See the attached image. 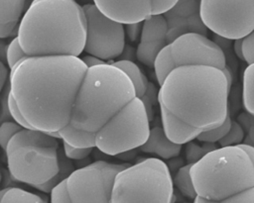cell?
I'll return each mask as SVG.
<instances>
[{
    "mask_svg": "<svg viewBox=\"0 0 254 203\" xmlns=\"http://www.w3.org/2000/svg\"><path fill=\"white\" fill-rule=\"evenodd\" d=\"M69 124L95 134V148L117 155L148 138L150 120L129 76L112 63L86 68L75 95Z\"/></svg>",
    "mask_w": 254,
    "mask_h": 203,
    "instance_id": "cell-1",
    "label": "cell"
},
{
    "mask_svg": "<svg viewBox=\"0 0 254 203\" xmlns=\"http://www.w3.org/2000/svg\"><path fill=\"white\" fill-rule=\"evenodd\" d=\"M230 88L224 72L207 64L170 70L158 92L163 128L175 143L186 144L218 127L228 114Z\"/></svg>",
    "mask_w": 254,
    "mask_h": 203,
    "instance_id": "cell-2",
    "label": "cell"
},
{
    "mask_svg": "<svg viewBox=\"0 0 254 203\" xmlns=\"http://www.w3.org/2000/svg\"><path fill=\"white\" fill-rule=\"evenodd\" d=\"M87 66L75 55H28L10 69V92L34 129L54 133L69 123Z\"/></svg>",
    "mask_w": 254,
    "mask_h": 203,
    "instance_id": "cell-3",
    "label": "cell"
},
{
    "mask_svg": "<svg viewBox=\"0 0 254 203\" xmlns=\"http://www.w3.org/2000/svg\"><path fill=\"white\" fill-rule=\"evenodd\" d=\"M85 16L75 0H33L17 29L28 55L78 56L84 48Z\"/></svg>",
    "mask_w": 254,
    "mask_h": 203,
    "instance_id": "cell-4",
    "label": "cell"
},
{
    "mask_svg": "<svg viewBox=\"0 0 254 203\" xmlns=\"http://www.w3.org/2000/svg\"><path fill=\"white\" fill-rule=\"evenodd\" d=\"M195 203L254 202V147L215 148L190 166Z\"/></svg>",
    "mask_w": 254,
    "mask_h": 203,
    "instance_id": "cell-5",
    "label": "cell"
},
{
    "mask_svg": "<svg viewBox=\"0 0 254 203\" xmlns=\"http://www.w3.org/2000/svg\"><path fill=\"white\" fill-rule=\"evenodd\" d=\"M59 151L57 138L38 129L23 128L5 149L9 172L18 181L42 184L59 171Z\"/></svg>",
    "mask_w": 254,
    "mask_h": 203,
    "instance_id": "cell-6",
    "label": "cell"
},
{
    "mask_svg": "<svg viewBox=\"0 0 254 203\" xmlns=\"http://www.w3.org/2000/svg\"><path fill=\"white\" fill-rule=\"evenodd\" d=\"M187 33L207 36V28L200 17L199 0H178L167 11L145 19L136 51L138 60L153 67L159 51Z\"/></svg>",
    "mask_w": 254,
    "mask_h": 203,
    "instance_id": "cell-7",
    "label": "cell"
},
{
    "mask_svg": "<svg viewBox=\"0 0 254 203\" xmlns=\"http://www.w3.org/2000/svg\"><path fill=\"white\" fill-rule=\"evenodd\" d=\"M174 183L168 164L148 157L120 170L114 179L111 202H173Z\"/></svg>",
    "mask_w": 254,
    "mask_h": 203,
    "instance_id": "cell-8",
    "label": "cell"
},
{
    "mask_svg": "<svg viewBox=\"0 0 254 203\" xmlns=\"http://www.w3.org/2000/svg\"><path fill=\"white\" fill-rule=\"evenodd\" d=\"M183 64H207L220 68L231 88L232 71L226 62L223 50L206 36L187 33L163 48L154 61V69L159 84L173 68Z\"/></svg>",
    "mask_w": 254,
    "mask_h": 203,
    "instance_id": "cell-9",
    "label": "cell"
},
{
    "mask_svg": "<svg viewBox=\"0 0 254 203\" xmlns=\"http://www.w3.org/2000/svg\"><path fill=\"white\" fill-rule=\"evenodd\" d=\"M200 17L211 32L242 39L254 30V0H199Z\"/></svg>",
    "mask_w": 254,
    "mask_h": 203,
    "instance_id": "cell-10",
    "label": "cell"
},
{
    "mask_svg": "<svg viewBox=\"0 0 254 203\" xmlns=\"http://www.w3.org/2000/svg\"><path fill=\"white\" fill-rule=\"evenodd\" d=\"M128 165L97 160L73 169L66 177L71 202H111L115 176Z\"/></svg>",
    "mask_w": 254,
    "mask_h": 203,
    "instance_id": "cell-11",
    "label": "cell"
},
{
    "mask_svg": "<svg viewBox=\"0 0 254 203\" xmlns=\"http://www.w3.org/2000/svg\"><path fill=\"white\" fill-rule=\"evenodd\" d=\"M86 33L83 51L101 59L118 57L125 47L124 24L104 15L94 4L82 6Z\"/></svg>",
    "mask_w": 254,
    "mask_h": 203,
    "instance_id": "cell-12",
    "label": "cell"
},
{
    "mask_svg": "<svg viewBox=\"0 0 254 203\" xmlns=\"http://www.w3.org/2000/svg\"><path fill=\"white\" fill-rule=\"evenodd\" d=\"M110 19L122 24L143 22L157 14L152 0H92Z\"/></svg>",
    "mask_w": 254,
    "mask_h": 203,
    "instance_id": "cell-13",
    "label": "cell"
},
{
    "mask_svg": "<svg viewBox=\"0 0 254 203\" xmlns=\"http://www.w3.org/2000/svg\"><path fill=\"white\" fill-rule=\"evenodd\" d=\"M182 147V144L169 139L163 127L157 126L150 128L147 140L138 148L143 152L155 153L164 159H171L181 153Z\"/></svg>",
    "mask_w": 254,
    "mask_h": 203,
    "instance_id": "cell-14",
    "label": "cell"
},
{
    "mask_svg": "<svg viewBox=\"0 0 254 203\" xmlns=\"http://www.w3.org/2000/svg\"><path fill=\"white\" fill-rule=\"evenodd\" d=\"M27 0H0V39L12 36L23 16Z\"/></svg>",
    "mask_w": 254,
    "mask_h": 203,
    "instance_id": "cell-15",
    "label": "cell"
},
{
    "mask_svg": "<svg viewBox=\"0 0 254 203\" xmlns=\"http://www.w3.org/2000/svg\"><path fill=\"white\" fill-rule=\"evenodd\" d=\"M60 139L75 148H95V134L76 129L69 123L58 131Z\"/></svg>",
    "mask_w": 254,
    "mask_h": 203,
    "instance_id": "cell-16",
    "label": "cell"
},
{
    "mask_svg": "<svg viewBox=\"0 0 254 203\" xmlns=\"http://www.w3.org/2000/svg\"><path fill=\"white\" fill-rule=\"evenodd\" d=\"M111 63L121 68L129 76V78L132 80L134 84L137 96L139 98H143L148 91L149 83H148L147 77L139 68V66L133 61L127 60V59H121V60L113 61Z\"/></svg>",
    "mask_w": 254,
    "mask_h": 203,
    "instance_id": "cell-17",
    "label": "cell"
},
{
    "mask_svg": "<svg viewBox=\"0 0 254 203\" xmlns=\"http://www.w3.org/2000/svg\"><path fill=\"white\" fill-rule=\"evenodd\" d=\"M73 171V165L72 163L68 160V158L64 155V153L63 152V151H59V171L48 181L42 183V184H38L35 185L33 187L37 188L40 191L49 193L51 191V189L58 184L59 182H61L62 180L65 179L71 172Z\"/></svg>",
    "mask_w": 254,
    "mask_h": 203,
    "instance_id": "cell-18",
    "label": "cell"
},
{
    "mask_svg": "<svg viewBox=\"0 0 254 203\" xmlns=\"http://www.w3.org/2000/svg\"><path fill=\"white\" fill-rule=\"evenodd\" d=\"M190 166L191 163H187L186 165H182L176 172L174 178H173V183L174 186L178 188V190L182 193L183 196L194 200L196 197V192L193 187V183L190 177Z\"/></svg>",
    "mask_w": 254,
    "mask_h": 203,
    "instance_id": "cell-19",
    "label": "cell"
},
{
    "mask_svg": "<svg viewBox=\"0 0 254 203\" xmlns=\"http://www.w3.org/2000/svg\"><path fill=\"white\" fill-rule=\"evenodd\" d=\"M243 105L254 116V61L248 63L243 73Z\"/></svg>",
    "mask_w": 254,
    "mask_h": 203,
    "instance_id": "cell-20",
    "label": "cell"
},
{
    "mask_svg": "<svg viewBox=\"0 0 254 203\" xmlns=\"http://www.w3.org/2000/svg\"><path fill=\"white\" fill-rule=\"evenodd\" d=\"M1 202H45L46 200L35 193L18 187H6L2 189Z\"/></svg>",
    "mask_w": 254,
    "mask_h": 203,
    "instance_id": "cell-21",
    "label": "cell"
},
{
    "mask_svg": "<svg viewBox=\"0 0 254 203\" xmlns=\"http://www.w3.org/2000/svg\"><path fill=\"white\" fill-rule=\"evenodd\" d=\"M204 145L199 146L193 142V140L186 143V159L188 163H194L200 159L205 153L215 149L216 146L214 143L203 142Z\"/></svg>",
    "mask_w": 254,
    "mask_h": 203,
    "instance_id": "cell-22",
    "label": "cell"
},
{
    "mask_svg": "<svg viewBox=\"0 0 254 203\" xmlns=\"http://www.w3.org/2000/svg\"><path fill=\"white\" fill-rule=\"evenodd\" d=\"M230 125H231V118H230V114L228 112L225 120L222 122L221 125H219L218 127H215L213 129H210V130L200 133L196 137V139L202 143L203 142L216 143L226 135V133L228 132V130L230 128Z\"/></svg>",
    "mask_w": 254,
    "mask_h": 203,
    "instance_id": "cell-23",
    "label": "cell"
},
{
    "mask_svg": "<svg viewBox=\"0 0 254 203\" xmlns=\"http://www.w3.org/2000/svg\"><path fill=\"white\" fill-rule=\"evenodd\" d=\"M28 56V54L24 51V50L22 49L19 40L17 38V36L9 43V45H7V49H6V61L8 64V67L10 69H12L14 67V65H16L21 59H23L24 57Z\"/></svg>",
    "mask_w": 254,
    "mask_h": 203,
    "instance_id": "cell-24",
    "label": "cell"
},
{
    "mask_svg": "<svg viewBox=\"0 0 254 203\" xmlns=\"http://www.w3.org/2000/svg\"><path fill=\"white\" fill-rule=\"evenodd\" d=\"M236 121L244 130L243 142L246 145L254 147V116L249 112H242L237 116Z\"/></svg>",
    "mask_w": 254,
    "mask_h": 203,
    "instance_id": "cell-25",
    "label": "cell"
},
{
    "mask_svg": "<svg viewBox=\"0 0 254 203\" xmlns=\"http://www.w3.org/2000/svg\"><path fill=\"white\" fill-rule=\"evenodd\" d=\"M244 135L245 133L241 125L237 121H231V125L228 132L222 139L218 141V144L220 145V147L240 144L243 142Z\"/></svg>",
    "mask_w": 254,
    "mask_h": 203,
    "instance_id": "cell-26",
    "label": "cell"
},
{
    "mask_svg": "<svg viewBox=\"0 0 254 203\" xmlns=\"http://www.w3.org/2000/svg\"><path fill=\"white\" fill-rule=\"evenodd\" d=\"M7 107H8L9 115L11 116V118L13 119L14 122L19 124L22 128H25V129L32 128L30 126V124L27 122V120L25 119V117L23 116V114L21 113V111H20L12 93L10 92V89H9L8 94H7Z\"/></svg>",
    "mask_w": 254,
    "mask_h": 203,
    "instance_id": "cell-27",
    "label": "cell"
},
{
    "mask_svg": "<svg viewBox=\"0 0 254 203\" xmlns=\"http://www.w3.org/2000/svg\"><path fill=\"white\" fill-rule=\"evenodd\" d=\"M21 129L23 128L14 121H5L0 123V147L5 150L10 139Z\"/></svg>",
    "mask_w": 254,
    "mask_h": 203,
    "instance_id": "cell-28",
    "label": "cell"
},
{
    "mask_svg": "<svg viewBox=\"0 0 254 203\" xmlns=\"http://www.w3.org/2000/svg\"><path fill=\"white\" fill-rule=\"evenodd\" d=\"M51 193V202H71L68 190H67V184H66V178L56 184L50 191Z\"/></svg>",
    "mask_w": 254,
    "mask_h": 203,
    "instance_id": "cell-29",
    "label": "cell"
},
{
    "mask_svg": "<svg viewBox=\"0 0 254 203\" xmlns=\"http://www.w3.org/2000/svg\"><path fill=\"white\" fill-rule=\"evenodd\" d=\"M91 148H75L64 142V153L68 159H83L91 152Z\"/></svg>",
    "mask_w": 254,
    "mask_h": 203,
    "instance_id": "cell-30",
    "label": "cell"
},
{
    "mask_svg": "<svg viewBox=\"0 0 254 203\" xmlns=\"http://www.w3.org/2000/svg\"><path fill=\"white\" fill-rule=\"evenodd\" d=\"M242 54L247 63L254 61V30L242 38Z\"/></svg>",
    "mask_w": 254,
    "mask_h": 203,
    "instance_id": "cell-31",
    "label": "cell"
},
{
    "mask_svg": "<svg viewBox=\"0 0 254 203\" xmlns=\"http://www.w3.org/2000/svg\"><path fill=\"white\" fill-rule=\"evenodd\" d=\"M142 23L143 22L124 24L125 25V27H124L125 36H127L129 41L136 42V41L140 40L141 31H142Z\"/></svg>",
    "mask_w": 254,
    "mask_h": 203,
    "instance_id": "cell-32",
    "label": "cell"
},
{
    "mask_svg": "<svg viewBox=\"0 0 254 203\" xmlns=\"http://www.w3.org/2000/svg\"><path fill=\"white\" fill-rule=\"evenodd\" d=\"M156 13H163L170 9L178 0H152Z\"/></svg>",
    "mask_w": 254,
    "mask_h": 203,
    "instance_id": "cell-33",
    "label": "cell"
},
{
    "mask_svg": "<svg viewBox=\"0 0 254 203\" xmlns=\"http://www.w3.org/2000/svg\"><path fill=\"white\" fill-rule=\"evenodd\" d=\"M81 59H82V61L85 63V65H86L87 67L105 62L103 59H101V58H99V57H97V56H94V55H92V54L84 55L83 57H81Z\"/></svg>",
    "mask_w": 254,
    "mask_h": 203,
    "instance_id": "cell-34",
    "label": "cell"
},
{
    "mask_svg": "<svg viewBox=\"0 0 254 203\" xmlns=\"http://www.w3.org/2000/svg\"><path fill=\"white\" fill-rule=\"evenodd\" d=\"M7 67L4 65L3 61L0 60V92L2 91L5 83H6V79H7Z\"/></svg>",
    "mask_w": 254,
    "mask_h": 203,
    "instance_id": "cell-35",
    "label": "cell"
},
{
    "mask_svg": "<svg viewBox=\"0 0 254 203\" xmlns=\"http://www.w3.org/2000/svg\"><path fill=\"white\" fill-rule=\"evenodd\" d=\"M234 51L235 53L238 55V57L243 59V54H242V39H236L234 40Z\"/></svg>",
    "mask_w": 254,
    "mask_h": 203,
    "instance_id": "cell-36",
    "label": "cell"
},
{
    "mask_svg": "<svg viewBox=\"0 0 254 203\" xmlns=\"http://www.w3.org/2000/svg\"><path fill=\"white\" fill-rule=\"evenodd\" d=\"M0 181H1V171H0Z\"/></svg>",
    "mask_w": 254,
    "mask_h": 203,
    "instance_id": "cell-37",
    "label": "cell"
}]
</instances>
